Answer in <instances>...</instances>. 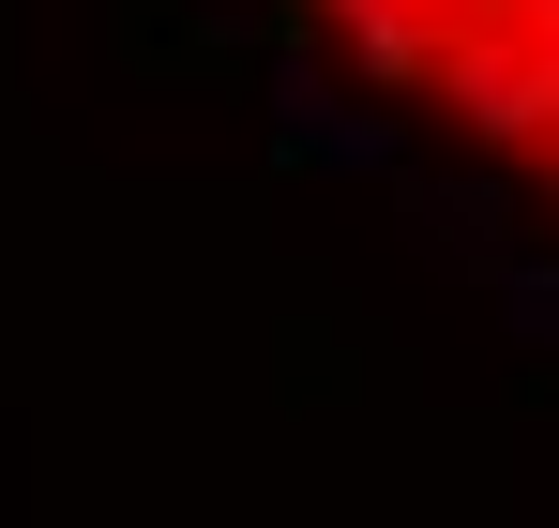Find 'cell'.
I'll return each mask as SVG.
<instances>
[{
    "label": "cell",
    "mask_w": 559,
    "mask_h": 528,
    "mask_svg": "<svg viewBox=\"0 0 559 528\" xmlns=\"http://www.w3.org/2000/svg\"><path fill=\"white\" fill-rule=\"evenodd\" d=\"M393 91L454 106L468 136L530 152L559 181V0H318Z\"/></svg>",
    "instance_id": "6da1fadb"
}]
</instances>
